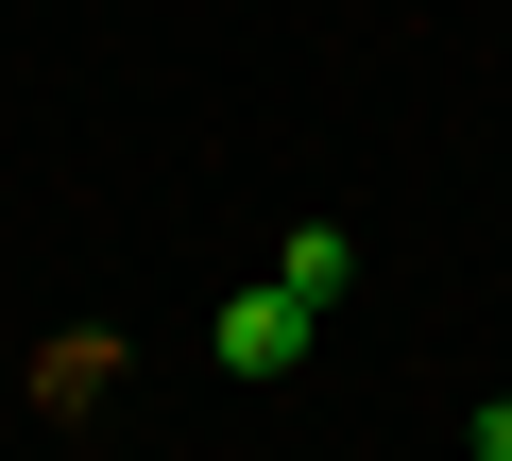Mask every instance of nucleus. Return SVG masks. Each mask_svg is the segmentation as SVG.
<instances>
[{
	"label": "nucleus",
	"instance_id": "obj_1",
	"mask_svg": "<svg viewBox=\"0 0 512 461\" xmlns=\"http://www.w3.org/2000/svg\"><path fill=\"white\" fill-rule=\"evenodd\" d=\"M205 342H222V376H291V359H308V342H325V308H308V291H291V274H274V291H239V308H222V325H205Z\"/></svg>",
	"mask_w": 512,
	"mask_h": 461
},
{
	"label": "nucleus",
	"instance_id": "obj_3",
	"mask_svg": "<svg viewBox=\"0 0 512 461\" xmlns=\"http://www.w3.org/2000/svg\"><path fill=\"white\" fill-rule=\"evenodd\" d=\"M461 444H478V461H512V393H478V427H461Z\"/></svg>",
	"mask_w": 512,
	"mask_h": 461
},
{
	"label": "nucleus",
	"instance_id": "obj_2",
	"mask_svg": "<svg viewBox=\"0 0 512 461\" xmlns=\"http://www.w3.org/2000/svg\"><path fill=\"white\" fill-rule=\"evenodd\" d=\"M274 274H291V291H308V308H342V291H359V240H342V222H308V240H291V257H274Z\"/></svg>",
	"mask_w": 512,
	"mask_h": 461
}]
</instances>
